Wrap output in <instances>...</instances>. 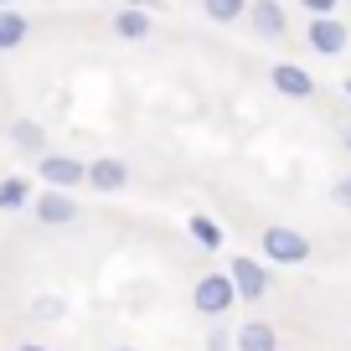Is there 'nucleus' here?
Segmentation results:
<instances>
[{"label": "nucleus", "instance_id": "17", "mask_svg": "<svg viewBox=\"0 0 351 351\" xmlns=\"http://www.w3.org/2000/svg\"><path fill=\"white\" fill-rule=\"evenodd\" d=\"M32 315L36 320H57V315H62V295H36L32 300Z\"/></svg>", "mask_w": 351, "mask_h": 351}, {"label": "nucleus", "instance_id": "11", "mask_svg": "<svg viewBox=\"0 0 351 351\" xmlns=\"http://www.w3.org/2000/svg\"><path fill=\"white\" fill-rule=\"evenodd\" d=\"M26 36H32V21H26V11L5 5V11H0V52H16V47H26Z\"/></svg>", "mask_w": 351, "mask_h": 351}, {"label": "nucleus", "instance_id": "6", "mask_svg": "<svg viewBox=\"0 0 351 351\" xmlns=\"http://www.w3.org/2000/svg\"><path fill=\"white\" fill-rule=\"evenodd\" d=\"M83 186H93V191H124L130 186V165L119 160V155H104V160H88V176H83Z\"/></svg>", "mask_w": 351, "mask_h": 351}, {"label": "nucleus", "instance_id": "14", "mask_svg": "<svg viewBox=\"0 0 351 351\" xmlns=\"http://www.w3.org/2000/svg\"><path fill=\"white\" fill-rule=\"evenodd\" d=\"M11 145H16V150H26V155H47V130L36 119H16L11 124Z\"/></svg>", "mask_w": 351, "mask_h": 351}, {"label": "nucleus", "instance_id": "22", "mask_svg": "<svg viewBox=\"0 0 351 351\" xmlns=\"http://www.w3.org/2000/svg\"><path fill=\"white\" fill-rule=\"evenodd\" d=\"M124 5H140V11H150V0H124Z\"/></svg>", "mask_w": 351, "mask_h": 351}, {"label": "nucleus", "instance_id": "27", "mask_svg": "<svg viewBox=\"0 0 351 351\" xmlns=\"http://www.w3.org/2000/svg\"><path fill=\"white\" fill-rule=\"evenodd\" d=\"M346 5H351V0H346Z\"/></svg>", "mask_w": 351, "mask_h": 351}, {"label": "nucleus", "instance_id": "7", "mask_svg": "<svg viewBox=\"0 0 351 351\" xmlns=\"http://www.w3.org/2000/svg\"><path fill=\"white\" fill-rule=\"evenodd\" d=\"M32 217L42 222V228H67V222L77 217V202L67 197V191H42V197H32Z\"/></svg>", "mask_w": 351, "mask_h": 351}, {"label": "nucleus", "instance_id": "12", "mask_svg": "<svg viewBox=\"0 0 351 351\" xmlns=\"http://www.w3.org/2000/svg\"><path fill=\"white\" fill-rule=\"evenodd\" d=\"M155 32L150 11H140V5H124L119 16H114V36H124V42H145V36Z\"/></svg>", "mask_w": 351, "mask_h": 351}, {"label": "nucleus", "instance_id": "19", "mask_svg": "<svg viewBox=\"0 0 351 351\" xmlns=\"http://www.w3.org/2000/svg\"><path fill=\"white\" fill-rule=\"evenodd\" d=\"M207 351H232V330H212V336H207Z\"/></svg>", "mask_w": 351, "mask_h": 351}, {"label": "nucleus", "instance_id": "26", "mask_svg": "<svg viewBox=\"0 0 351 351\" xmlns=\"http://www.w3.org/2000/svg\"><path fill=\"white\" fill-rule=\"evenodd\" d=\"M119 351H134V346H119Z\"/></svg>", "mask_w": 351, "mask_h": 351}, {"label": "nucleus", "instance_id": "13", "mask_svg": "<svg viewBox=\"0 0 351 351\" xmlns=\"http://www.w3.org/2000/svg\"><path fill=\"white\" fill-rule=\"evenodd\" d=\"M186 232H191V243H197V248H207V253H217V248H222V222H217V217H207V212H191Z\"/></svg>", "mask_w": 351, "mask_h": 351}, {"label": "nucleus", "instance_id": "8", "mask_svg": "<svg viewBox=\"0 0 351 351\" xmlns=\"http://www.w3.org/2000/svg\"><path fill=\"white\" fill-rule=\"evenodd\" d=\"M269 83H274V93H285V99H310V93H315V77H310L305 67H295V62H274L269 67Z\"/></svg>", "mask_w": 351, "mask_h": 351}, {"label": "nucleus", "instance_id": "5", "mask_svg": "<svg viewBox=\"0 0 351 351\" xmlns=\"http://www.w3.org/2000/svg\"><path fill=\"white\" fill-rule=\"evenodd\" d=\"M305 42L315 47L320 57H341V52H346V42H351V32H346V21H336V16H310Z\"/></svg>", "mask_w": 351, "mask_h": 351}, {"label": "nucleus", "instance_id": "1", "mask_svg": "<svg viewBox=\"0 0 351 351\" xmlns=\"http://www.w3.org/2000/svg\"><path fill=\"white\" fill-rule=\"evenodd\" d=\"M258 248H263V263H274V269H295L310 258V238L300 228H263Z\"/></svg>", "mask_w": 351, "mask_h": 351}, {"label": "nucleus", "instance_id": "9", "mask_svg": "<svg viewBox=\"0 0 351 351\" xmlns=\"http://www.w3.org/2000/svg\"><path fill=\"white\" fill-rule=\"evenodd\" d=\"M232 351H279V330L269 320H243L232 330Z\"/></svg>", "mask_w": 351, "mask_h": 351}, {"label": "nucleus", "instance_id": "18", "mask_svg": "<svg viewBox=\"0 0 351 351\" xmlns=\"http://www.w3.org/2000/svg\"><path fill=\"white\" fill-rule=\"evenodd\" d=\"M300 5H305L310 16H336V5H341V0H300Z\"/></svg>", "mask_w": 351, "mask_h": 351}, {"label": "nucleus", "instance_id": "23", "mask_svg": "<svg viewBox=\"0 0 351 351\" xmlns=\"http://www.w3.org/2000/svg\"><path fill=\"white\" fill-rule=\"evenodd\" d=\"M5 5H16V0H0V11H5Z\"/></svg>", "mask_w": 351, "mask_h": 351}, {"label": "nucleus", "instance_id": "21", "mask_svg": "<svg viewBox=\"0 0 351 351\" xmlns=\"http://www.w3.org/2000/svg\"><path fill=\"white\" fill-rule=\"evenodd\" d=\"M16 351H52V346H36V341H21Z\"/></svg>", "mask_w": 351, "mask_h": 351}, {"label": "nucleus", "instance_id": "16", "mask_svg": "<svg viewBox=\"0 0 351 351\" xmlns=\"http://www.w3.org/2000/svg\"><path fill=\"white\" fill-rule=\"evenodd\" d=\"M202 11H207V21H217V26H232V21H243L248 0H202Z\"/></svg>", "mask_w": 351, "mask_h": 351}, {"label": "nucleus", "instance_id": "2", "mask_svg": "<svg viewBox=\"0 0 351 351\" xmlns=\"http://www.w3.org/2000/svg\"><path fill=\"white\" fill-rule=\"evenodd\" d=\"M232 305H238V295H232V279L222 274V269H212V274H202L197 285H191V310H197V315L222 320Z\"/></svg>", "mask_w": 351, "mask_h": 351}, {"label": "nucleus", "instance_id": "24", "mask_svg": "<svg viewBox=\"0 0 351 351\" xmlns=\"http://www.w3.org/2000/svg\"><path fill=\"white\" fill-rule=\"evenodd\" d=\"M346 99H351V77H346Z\"/></svg>", "mask_w": 351, "mask_h": 351}, {"label": "nucleus", "instance_id": "20", "mask_svg": "<svg viewBox=\"0 0 351 351\" xmlns=\"http://www.w3.org/2000/svg\"><path fill=\"white\" fill-rule=\"evenodd\" d=\"M330 197H336V207H351V176H341L336 186H330Z\"/></svg>", "mask_w": 351, "mask_h": 351}, {"label": "nucleus", "instance_id": "3", "mask_svg": "<svg viewBox=\"0 0 351 351\" xmlns=\"http://www.w3.org/2000/svg\"><path fill=\"white\" fill-rule=\"evenodd\" d=\"M228 279H232V295H238V300H248V305H258V300L269 295V285H274L269 263H263V258H248V253H238V258H232Z\"/></svg>", "mask_w": 351, "mask_h": 351}, {"label": "nucleus", "instance_id": "25", "mask_svg": "<svg viewBox=\"0 0 351 351\" xmlns=\"http://www.w3.org/2000/svg\"><path fill=\"white\" fill-rule=\"evenodd\" d=\"M346 150H351V130H346Z\"/></svg>", "mask_w": 351, "mask_h": 351}, {"label": "nucleus", "instance_id": "15", "mask_svg": "<svg viewBox=\"0 0 351 351\" xmlns=\"http://www.w3.org/2000/svg\"><path fill=\"white\" fill-rule=\"evenodd\" d=\"M32 207V181L26 176H5L0 181V212H26Z\"/></svg>", "mask_w": 351, "mask_h": 351}, {"label": "nucleus", "instance_id": "4", "mask_svg": "<svg viewBox=\"0 0 351 351\" xmlns=\"http://www.w3.org/2000/svg\"><path fill=\"white\" fill-rule=\"evenodd\" d=\"M36 176H42L47 191H73V186H83L88 160H77V155H52V150H47L42 160H36Z\"/></svg>", "mask_w": 351, "mask_h": 351}, {"label": "nucleus", "instance_id": "10", "mask_svg": "<svg viewBox=\"0 0 351 351\" xmlns=\"http://www.w3.org/2000/svg\"><path fill=\"white\" fill-rule=\"evenodd\" d=\"M253 21V32L258 36H285V5H279V0H248V11H243Z\"/></svg>", "mask_w": 351, "mask_h": 351}]
</instances>
